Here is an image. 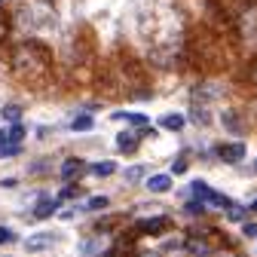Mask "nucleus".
Here are the masks:
<instances>
[{"instance_id": "1", "label": "nucleus", "mask_w": 257, "mask_h": 257, "mask_svg": "<svg viewBox=\"0 0 257 257\" xmlns=\"http://www.w3.org/2000/svg\"><path fill=\"white\" fill-rule=\"evenodd\" d=\"M193 193H196V199H202V202H208V205H227V208H230V199L223 196V193H214L205 181H193Z\"/></svg>"}, {"instance_id": "2", "label": "nucleus", "mask_w": 257, "mask_h": 257, "mask_svg": "<svg viewBox=\"0 0 257 257\" xmlns=\"http://www.w3.org/2000/svg\"><path fill=\"white\" fill-rule=\"evenodd\" d=\"M217 156L223 159V163H239V159L245 156V144L236 141V144H220L217 147Z\"/></svg>"}, {"instance_id": "3", "label": "nucleus", "mask_w": 257, "mask_h": 257, "mask_svg": "<svg viewBox=\"0 0 257 257\" xmlns=\"http://www.w3.org/2000/svg\"><path fill=\"white\" fill-rule=\"evenodd\" d=\"M58 239L52 236V233H37V236H31L28 242H25V248L28 251H43V248H49V245H55Z\"/></svg>"}, {"instance_id": "4", "label": "nucleus", "mask_w": 257, "mask_h": 257, "mask_svg": "<svg viewBox=\"0 0 257 257\" xmlns=\"http://www.w3.org/2000/svg\"><path fill=\"white\" fill-rule=\"evenodd\" d=\"M144 187H147L150 193H166V190L172 187V178H169V175H150Z\"/></svg>"}, {"instance_id": "5", "label": "nucleus", "mask_w": 257, "mask_h": 257, "mask_svg": "<svg viewBox=\"0 0 257 257\" xmlns=\"http://www.w3.org/2000/svg\"><path fill=\"white\" fill-rule=\"evenodd\" d=\"M169 227V217H150V220H141L138 223V233H159Z\"/></svg>"}, {"instance_id": "6", "label": "nucleus", "mask_w": 257, "mask_h": 257, "mask_svg": "<svg viewBox=\"0 0 257 257\" xmlns=\"http://www.w3.org/2000/svg\"><path fill=\"white\" fill-rule=\"evenodd\" d=\"M80 172H83V159H77V156H74V159H64V166H61V178H64V181H71V178L80 175Z\"/></svg>"}, {"instance_id": "7", "label": "nucleus", "mask_w": 257, "mask_h": 257, "mask_svg": "<svg viewBox=\"0 0 257 257\" xmlns=\"http://www.w3.org/2000/svg\"><path fill=\"white\" fill-rule=\"evenodd\" d=\"M55 208H58V199H49V196H43V199L37 202L34 214H37V217H52V214H55Z\"/></svg>"}, {"instance_id": "8", "label": "nucleus", "mask_w": 257, "mask_h": 257, "mask_svg": "<svg viewBox=\"0 0 257 257\" xmlns=\"http://www.w3.org/2000/svg\"><path fill=\"white\" fill-rule=\"evenodd\" d=\"M220 122L227 125L233 135H239V128H242V125H239V116H236V110H223V113H220Z\"/></svg>"}, {"instance_id": "9", "label": "nucleus", "mask_w": 257, "mask_h": 257, "mask_svg": "<svg viewBox=\"0 0 257 257\" xmlns=\"http://www.w3.org/2000/svg\"><path fill=\"white\" fill-rule=\"evenodd\" d=\"M163 128H169V132H181V128H184V116H181V113L163 116Z\"/></svg>"}, {"instance_id": "10", "label": "nucleus", "mask_w": 257, "mask_h": 257, "mask_svg": "<svg viewBox=\"0 0 257 257\" xmlns=\"http://www.w3.org/2000/svg\"><path fill=\"white\" fill-rule=\"evenodd\" d=\"M116 147L125 150V153H132V150L138 147V138H135V135H128V132H122V135L116 138Z\"/></svg>"}, {"instance_id": "11", "label": "nucleus", "mask_w": 257, "mask_h": 257, "mask_svg": "<svg viewBox=\"0 0 257 257\" xmlns=\"http://www.w3.org/2000/svg\"><path fill=\"white\" fill-rule=\"evenodd\" d=\"M92 125H95V119H92L89 113H83V116H77V119H74V132H89Z\"/></svg>"}, {"instance_id": "12", "label": "nucleus", "mask_w": 257, "mask_h": 257, "mask_svg": "<svg viewBox=\"0 0 257 257\" xmlns=\"http://www.w3.org/2000/svg\"><path fill=\"white\" fill-rule=\"evenodd\" d=\"M92 172L98 175V178H107V175H113V172H116V166H113V163H95V166H92Z\"/></svg>"}, {"instance_id": "13", "label": "nucleus", "mask_w": 257, "mask_h": 257, "mask_svg": "<svg viewBox=\"0 0 257 257\" xmlns=\"http://www.w3.org/2000/svg\"><path fill=\"white\" fill-rule=\"evenodd\" d=\"M116 119H125V122H132V125H147L144 113H116Z\"/></svg>"}, {"instance_id": "14", "label": "nucleus", "mask_w": 257, "mask_h": 257, "mask_svg": "<svg viewBox=\"0 0 257 257\" xmlns=\"http://www.w3.org/2000/svg\"><path fill=\"white\" fill-rule=\"evenodd\" d=\"M187 251H193V254H208L211 248H208L205 242H196V239H190V242H187Z\"/></svg>"}, {"instance_id": "15", "label": "nucleus", "mask_w": 257, "mask_h": 257, "mask_svg": "<svg viewBox=\"0 0 257 257\" xmlns=\"http://www.w3.org/2000/svg\"><path fill=\"white\" fill-rule=\"evenodd\" d=\"M193 122H199V125H205L208 122V110L199 104V107H193Z\"/></svg>"}, {"instance_id": "16", "label": "nucleus", "mask_w": 257, "mask_h": 257, "mask_svg": "<svg viewBox=\"0 0 257 257\" xmlns=\"http://www.w3.org/2000/svg\"><path fill=\"white\" fill-rule=\"evenodd\" d=\"M10 242H16V233L10 227H0V245H10Z\"/></svg>"}, {"instance_id": "17", "label": "nucleus", "mask_w": 257, "mask_h": 257, "mask_svg": "<svg viewBox=\"0 0 257 257\" xmlns=\"http://www.w3.org/2000/svg\"><path fill=\"white\" fill-rule=\"evenodd\" d=\"M22 138H25V128H22V125H19V122H16V125H13V128H10V141H13V144H19V141H22Z\"/></svg>"}, {"instance_id": "18", "label": "nucleus", "mask_w": 257, "mask_h": 257, "mask_svg": "<svg viewBox=\"0 0 257 257\" xmlns=\"http://www.w3.org/2000/svg\"><path fill=\"white\" fill-rule=\"evenodd\" d=\"M89 208H92V211L107 208V196H95V199H89Z\"/></svg>"}, {"instance_id": "19", "label": "nucleus", "mask_w": 257, "mask_h": 257, "mask_svg": "<svg viewBox=\"0 0 257 257\" xmlns=\"http://www.w3.org/2000/svg\"><path fill=\"white\" fill-rule=\"evenodd\" d=\"M141 178H144V169H141V166H135V169L125 172V181H141Z\"/></svg>"}, {"instance_id": "20", "label": "nucleus", "mask_w": 257, "mask_h": 257, "mask_svg": "<svg viewBox=\"0 0 257 257\" xmlns=\"http://www.w3.org/2000/svg\"><path fill=\"white\" fill-rule=\"evenodd\" d=\"M4 113H7V119H13V122H19V113H22V110H19L16 104H10V107H7Z\"/></svg>"}, {"instance_id": "21", "label": "nucleus", "mask_w": 257, "mask_h": 257, "mask_svg": "<svg viewBox=\"0 0 257 257\" xmlns=\"http://www.w3.org/2000/svg\"><path fill=\"white\" fill-rule=\"evenodd\" d=\"M242 233H245V236H257V223H245Z\"/></svg>"}, {"instance_id": "22", "label": "nucleus", "mask_w": 257, "mask_h": 257, "mask_svg": "<svg viewBox=\"0 0 257 257\" xmlns=\"http://www.w3.org/2000/svg\"><path fill=\"white\" fill-rule=\"evenodd\" d=\"M248 77H251V83H254V86H257V61H254V68H251V71H248Z\"/></svg>"}, {"instance_id": "23", "label": "nucleus", "mask_w": 257, "mask_h": 257, "mask_svg": "<svg viewBox=\"0 0 257 257\" xmlns=\"http://www.w3.org/2000/svg\"><path fill=\"white\" fill-rule=\"evenodd\" d=\"M4 34H7V19L0 16V37H4Z\"/></svg>"}, {"instance_id": "24", "label": "nucleus", "mask_w": 257, "mask_h": 257, "mask_svg": "<svg viewBox=\"0 0 257 257\" xmlns=\"http://www.w3.org/2000/svg\"><path fill=\"white\" fill-rule=\"evenodd\" d=\"M251 211H257V199H254V202H251Z\"/></svg>"}]
</instances>
